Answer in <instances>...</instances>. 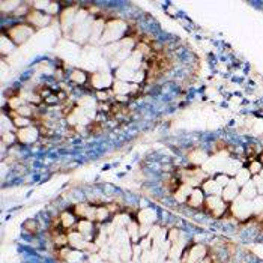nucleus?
Masks as SVG:
<instances>
[{"label": "nucleus", "mask_w": 263, "mask_h": 263, "mask_svg": "<svg viewBox=\"0 0 263 263\" xmlns=\"http://www.w3.org/2000/svg\"><path fill=\"white\" fill-rule=\"evenodd\" d=\"M128 32H129V27H128V24L125 21L110 20L105 24V30H104L102 38H101V42L107 44V45L119 42V41H122L123 38L128 35Z\"/></svg>", "instance_id": "f257e3e1"}, {"label": "nucleus", "mask_w": 263, "mask_h": 263, "mask_svg": "<svg viewBox=\"0 0 263 263\" xmlns=\"http://www.w3.org/2000/svg\"><path fill=\"white\" fill-rule=\"evenodd\" d=\"M229 212L232 217H235L239 223H247L251 218H254V209H253V202L243 199L241 194L238 199H235L230 203Z\"/></svg>", "instance_id": "f03ea898"}, {"label": "nucleus", "mask_w": 263, "mask_h": 263, "mask_svg": "<svg viewBox=\"0 0 263 263\" xmlns=\"http://www.w3.org/2000/svg\"><path fill=\"white\" fill-rule=\"evenodd\" d=\"M209 254H211V250L204 242H191L190 245L183 250L179 259V263H199Z\"/></svg>", "instance_id": "7ed1b4c3"}, {"label": "nucleus", "mask_w": 263, "mask_h": 263, "mask_svg": "<svg viewBox=\"0 0 263 263\" xmlns=\"http://www.w3.org/2000/svg\"><path fill=\"white\" fill-rule=\"evenodd\" d=\"M229 208H230V204L225 203L221 196H208L204 202L203 211L206 212V215H211L215 220H221L223 217L230 214Z\"/></svg>", "instance_id": "20e7f679"}, {"label": "nucleus", "mask_w": 263, "mask_h": 263, "mask_svg": "<svg viewBox=\"0 0 263 263\" xmlns=\"http://www.w3.org/2000/svg\"><path fill=\"white\" fill-rule=\"evenodd\" d=\"M3 32L11 38V40L14 41V44L18 47V45H23L24 42H27L29 38L35 33V29L24 21V23H14L8 29H5Z\"/></svg>", "instance_id": "39448f33"}, {"label": "nucleus", "mask_w": 263, "mask_h": 263, "mask_svg": "<svg viewBox=\"0 0 263 263\" xmlns=\"http://www.w3.org/2000/svg\"><path fill=\"white\" fill-rule=\"evenodd\" d=\"M113 84H115V77L108 71H93L90 74L89 86L93 92L97 90H111Z\"/></svg>", "instance_id": "423d86ee"}, {"label": "nucleus", "mask_w": 263, "mask_h": 263, "mask_svg": "<svg viewBox=\"0 0 263 263\" xmlns=\"http://www.w3.org/2000/svg\"><path fill=\"white\" fill-rule=\"evenodd\" d=\"M97 224H98V223L86 220V218L79 220L77 225H75V232H79V233H80L81 236H84L87 241L95 242V238H97V235H98V232H100V227H98Z\"/></svg>", "instance_id": "0eeeda50"}, {"label": "nucleus", "mask_w": 263, "mask_h": 263, "mask_svg": "<svg viewBox=\"0 0 263 263\" xmlns=\"http://www.w3.org/2000/svg\"><path fill=\"white\" fill-rule=\"evenodd\" d=\"M17 142L20 144H32V143H36L38 139L41 136V131L38 126L35 125H30L27 128H21V129H17Z\"/></svg>", "instance_id": "6e6552de"}, {"label": "nucleus", "mask_w": 263, "mask_h": 263, "mask_svg": "<svg viewBox=\"0 0 263 263\" xmlns=\"http://www.w3.org/2000/svg\"><path fill=\"white\" fill-rule=\"evenodd\" d=\"M53 20V17L47 15L45 12H41V11H36V9H32L29 12V15L24 18V21L27 24H30L35 30L38 29H42L45 26H48Z\"/></svg>", "instance_id": "1a4fd4ad"}, {"label": "nucleus", "mask_w": 263, "mask_h": 263, "mask_svg": "<svg viewBox=\"0 0 263 263\" xmlns=\"http://www.w3.org/2000/svg\"><path fill=\"white\" fill-rule=\"evenodd\" d=\"M137 223L140 225H146V227H154V224L158 218V212L154 209V208H140L137 212H136V217Z\"/></svg>", "instance_id": "9d476101"}, {"label": "nucleus", "mask_w": 263, "mask_h": 263, "mask_svg": "<svg viewBox=\"0 0 263 263\" xmlns=\"http://www.w3.org/2000/svg\"><path fill=\"white\" fill-rule=\"evenodd\" d=\"M204 202H206V194L202 191V188H194L185 204L194 211H200L204 208Z\"/></svg>", "instance_id": "9b49d317"}, {"label": "nucleus", "mask_w": 263, "mask_h": 263, "mask_svg": "<svg viewBox=\"0 0 263 263\" xmlns=\"http://www.w3.org/2000/svg\"><path fill=\"white\" fill-rule=\"evenodd\" d=\"M209 152L208 150H204L202 147H194L190 150V154H188V161L193 167H202L206 161L209 160Z\"/></svg>", "instance_id": "f8f14e48"}, {"label": "nucleus", "mask_w": 263, "mask_h": 263, "mask_svg": "<svg viewBox=\"0 0 263 263\" xmlns=\"http://www.w3.org/2000/svg\"><path fill=\"white\" fill-rule=\"evenodd\" d=\"M59 218H61V225H62L63 232L69 233V232L75 230V225H77V223H79V218L72 211H63L59 215Z\"/></svg>", "instance_id": "ddd939ff"}, {"label": "nucleus", "mask_w": 263, "mask_h": 263, "mask_svg": "<svg viewBox=\"0 0 263 263\" xmlns=\"http://www.w3.org/2000/svg\"><path fill=\"white\" fill-rule=\"evenodd\" d=\"M239 194H241V188L238 186V183L232 179V182L225 186V188H223V191H221V197H223V200L225 202V203H232L235 199H238L239 197Z\"/></svg>", "instance_id": "4468645a"}, {"label": "nucleus", "mask_w": 263, "mask_h": 263, "mask_svg": "<svg viewBox=\"0 0 263 263\" xmlns=\"http://www.w3.org/2000/svg\"><path fill=\"white\" fill-rule=\"evenodd\" d=\"M69 80L75 86H86V84H89L90 74H87L84 69H72L69 72Z\"/></svg>", "instance_id": "2eb2a0df"}, {"label": "nucleus", "mask_w": 263, "mask_h": 263, "mask_svg": "<svg viewBox=\"0 0 263 263\" xmlns=\"http://www.w3.org/2000/svg\"><path fill=\"white\" fill-rule=\"evenodd\" d=\"M200 188H202V191L206 194V197H208V196H221V191H223L220 188V185L215 182L214 176H209L202 183Z\"/></svg>", "instance_id": "dca6fc26"}, {"label": "nucleus", "mask_w": 263, "mask_h": 263, "mask_svg": "<svg viewBox=\"0 0 263 263\" xmlns=\"http://www.w3.org/2000/svg\"><path fill=\"white\" fill-rule=\"evenodd\" d=\"M125 230H126V235H128V238H129V241H131L133 245L140 242V239H142V236H140V224L137 223L136 218H133L128 223Z\"/></svg>", "instance_id": "f3484780"}, {"label": "nucleus", "mask_w": 263, "mask_h": 263, "mask_svg": "<svg viewBox=\"0 0 263 263\" xmlns=\"http://www.w3.org/2000/svg\"><path fill=\"white\" fill-rule=\"evenodd\" d=\"M0 54H2V58L5 59L6 56H11L12 53H14V50H15V44H14V41L11 40V38L3 32L2 33V36H0Z\"/></svg>", "instance_id": "a211bd4d"}, {"label": "nucleus", "mask_w": 263, "mask_h": 263, "mask_svg": "<svg viewBox=\"0 0 263 263\" xmlns=\"http://www.w3.org/2000/svg\"><path fill=\"white\" fill-rule=\"evenodd\" d=\"M194 190V188L191 185H188V183H181L178 190L173 193V199L178 202V203H186L188 197H190L191 191Z\"/></svg>", "instance_id": "6ab92c4d"}, {"label": "nucleus", "mask_w": 263, "mask_h": 263, "mask_svg": "<svg viewBox=\"0 0 263 263\" xmlns=\"http://www.w3.org/2000/svg\"><path fill=\"white\" fill-rule=\"evenodd\" d=\"M241 196L247 200H254L257 196H259V191H257V185L254 182V179H251L248 183H245L242 188H241Z\"/></svg>", "instance_id": "aec40b11"}, {"label": "nucleus", "mask_w": 263, "mask_h": 263, "mask_svg": "<svg viewBox=\"0 0 263 263\" xmlns=\"http://www.w3.org/2000/svg\"><path fill=\"white\" fill-rule=\"evenodd\" d=\"M8 115L11 116L12 123H14V126H15V129H21V128H27V126L33 125L32 119L24 118V116H21V115H18L17 111H9Z\"/></svg>", "instance_id": "412c9836"}, {"label": "nucleus", "mask_w": 263, "mask_h": 263, "mask_svg": "<svg viewBox=\"0 0 263 263\" xmlns=\"http://www.w3.org/2000/svg\"><path fill=\"white\" fill-rule=\"evenodd\" d=\"M251 179H253V175L250 173V170H248L247 167H242V168H239V172L233 176V181L238 183V186H239V188H242L245 183H248Z\"/></svg>", "instance_id": "4be33fe9"}, {"label": "nucleus", "mask_w": 263, "mask_h": 263, "mask_svg": "<svg viewBox=\"0 0 263 263\" xmlns=\"http://www.w3.org/2000/svg\"><path fill=\"white\" fill-rule=\"evenodd\" d=\"M23 230H24V233L35 236V235H38V232H40V223H38L35 218H29L23 223Z\"/></svg>", "instance_id": "5701e85b"}, {"label": "nucleus", "mask_w": 263, "mask_h": 263, "mask_svg": "<svg viewBox=\"0 0 263 263\" xmlns=\"http://www.w3.org/2000/svg\"><path fill=\"white\" fill-rule=\"evenodd\" d=\"M110 217H111V212H110V209H108L107 204L97 206V218H95V223L102 224V223L108 221Z\"/></svg>", "instance_id": "b1692460"}, {"label": "nucleus", "mask_w": 263, "mask_h": 263, "mask_svg": "<svg viewBox=\"0 0 263 263\" xmlns=\"http://www.w3.org/2000/svg\"><path fill=\"white\" fill-rule=\"evenodd\" d=\"M21 5V2H9V0H2V3H0V9H2V14H14L17 11V8Z\"/></svg>", "instance_id": "393cba45"}, {"label": "nucleus", "mask_w": 263, "mask_h": 263, "mask_svg": "<svg viewBox=\"0 0 263 263\" xmlns=\"http://www.w3.org/2000/svg\"><path fill=\"white\" fill-rule=\"evenodd\" d=\"M214 179H215V182L220 185V188L223 190V188H225L227 186L230 182H232V179L233 178H230L227 173H224V172H220V173H217V175H214Z\"/></svg>", "instance_id": "a878e982"}, {"label": "nucleus", "mask_w": 263, "mask_h": 263, "mask_svg": "<svg viewBox=\"0 0 263 263\" xmlns=\"http://www.w3.org/2000/svg\"><path fill=\"white\" fill-rule=\"evenodd\" d=\"M245 167L248 168L250 173H251L253 176H259L260 172H262V168H263V165L260 164V161H259L257 158H256V160H250Z\"/></svg>", "instance_id": "bb28decb"}, {"label": "nucleus", "mask_w": 263, "mask_h": 263, "mask_svg": "<svg viewBox=\"0 0 263 263\" xmlns=\"http://www.w3.org/2000/svg\"><path fill=\"white\" fill-rule=\"evenodd\" d=\"M93 95H95L98 102H107L111 98V95L115 97V93H113V90H97L93 92Z\"/></svg>", "instance_id": "cd10ccee"}, {"label": "nucleus", "mask_w": 263, "mask_h": 263, "mask_svg": "<svg viewBox=\"0 0 263 263\" xmlns=\"http://www.w3.org/2000/svg\"><path fill=\"white\" fill-rule=\"evenodd\" d=\"M251 202H253V209H254V217H256L263 211V196H257Z\"/></svg>", "instance_id": "c85d7f7f"}, {"label": "nucleus", "mask_w": 263, "mask_h": 263, "mask_svg": "<svg viewBox=\"0 0 263 263\" xmlns=\"http://www.w3.org/2000/svg\"><path fill=\"white\" fill-rule=\"evenodd\" d=\"M199 263H214V259H212V256L209 254L208 257L203 259V260H202V262H199Z\"/></svg>", "instance_id": "c756f323"}, {"label": "nucleus", "mask_w": 263, "mask_h": 263, "mask_svg": "<svg viewBox=\"0 0 263 263\" xmlns=\"http://www.w3.org/2000/svg\"><path fill=\"white\" fill-rule=\"evenodd\" d=\"M257 160H259V161H260V164L263 165V150H262V152L257 155Z\"/></svg>", "instance_id": "7c9ffc66"}, {"label": "nucleus", "mask_w": 263, "mask_h": 263, "mask_svg": "<svg viewBox=\"0 0 263 263\" xmlns=\"http://www.w3.org/2000/svg\"><path fill=\"white\" fill-rule=\"evenodd\" d=\"M259 178H260V179L263 181V168H262V172H260V175H259Z\"/></svg>", "instance_id": "2f4dec72"}]
</instances>
